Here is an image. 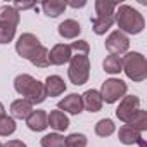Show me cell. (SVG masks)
<instances>
[{"label":"cell","instance_id":"1","mask_svg":"<svg viewBox=\"0 0 147 147\" xmlns=\"http://www.w3.org/2000/svg\"><path fill=\"white\" fill-rule=\"evenodd\" d=\"M14 88L19 95L26 97L28 102L31 104H42L47 97L45 92V85L38 80H35L30 75H19L14 80Z\"/></svg>","mask_w":147,"mask_h":147},{"label":"cell","instance_id":"2","mask_svg":"<svg viewBox=\"0 0 147 147\" xmlns=\"http://www.w3.org/2000/svg\"><path fill=\"white\" fill-rule=\"evenodd\" d=\"M114 21L118 23L121 33H130V35L140 33L145 26L142 14L130 5H119L116 14H114Z\"/></svg>","mask_w":147,"mask_h":147},{"label":"cell","instance_id":"3","mask_svg":"<svg viewBox=\"0 0 147 147\" xmlns=\"http://www.w3.org/2000/svg\"><path fill=\"white\" fill-rule=\"evenodd\" d=\"M123 71L133 82H144L147 78V61L138 52H128L123 59Z\"/></svg>","mask_w":147,"mask_h":147},{"label":"cell","instance_id":"4","mask_svg":"<svg viewBox=\"0 0 147 147\" xmlns=\"http://www.w3.org/2000/svg\"><path fill=\"white\" fill-rule=\"evenodd\" d=\"M67 76H69L73 85H76V87L78 85H85L88 82V76H90V61H88V55H85V54L71 55Z\"/></svg>","mask_w":147,"mask_h":147},{"label":"cell","instance_id":"5","mask_svg":"<svg viewBox=\"0 0 147 147\" xmlns=\"http://www.w3.org/2000/svg\"><path fill=\"white\" fill-rule=\"evenodd\" d=\"M100 97H102V102L106 100L107 104H113L116 100H119L121 97H125L126 94V83L123 80H118V78H109L102 83V88H100Z\"/></svg>","mask_w":147,"mask_h":147},{"label":"cell","instance_id":"6","mask_svg":"<svg viewBox=\"0 0 147 147\" xmlns=\"http://www.w3.org/2000/svg\"><path fill=\"white\" fill-rule=\"evenodd\" d=\"M40 47H42V43H40V40H38L33 33H23V35L19 36L18 43H16L18 54H19L23 59H28V61H30V57H31Z\"/></svg>","mask_w":147,"mask_h":147},{"label":"cell","instance_id":"7","mask_svg":"<svg viewBox=\"0 0 147 147\" xmlns=\"http://www.w3.org/2000/svg\"><path fill=\"white\" fill-rule=\"evenodd\" d=\"M128 47H130V40H128V36H126L125 33H121L119 30L113 31V33L106 38V49H107L111 54L119 55V54L126 52Z\"/></svg>","mask_w":147,"mask_h":147},{"label":"cell","instance_id":"8","mask_svg":"<svg viewBox=\"0 0 147 147\" xmlns=\"http://www.w3.org/2000/svg\"><path fill=\"white\" fill-rule=\"evenodd\" d=\"M138 109H140V100H138V97L128 95V97H123V100L119 102V106H118V109H116V116H118L121 121L128 123V119H130Z\"/></svg>","mask_w":147,"mask_h":147},{"label":"cell","instance_id":"9","mask_svg":"<svg viewBox=\"0 0 147 147\" xmlns=\"http://www.w3.org/2000/svg\"><path fill=\"white\" fill-rule=\"evenodd\" d=\"M71 45H66V43H57L52 47V50L49 52V61L50 64H55V66H62L66 62L71 61Z\"/></svg>","mask_w":147,"mask_h":147},{"label":"cell","instance_id":"10","mask_svg":"<svg viewBox=\"0 0 147 147\" xmlns=\"http://www.w3.org/2000/svg\"><path fill=\"white\" fill-rule=\"evenodd\" d=\"M57 107H59V111H66V113H71V114H80L82 109H83L82 95H78V94H69L67 97H64L62 100H59Z\"/></svg>","mask_w":147,"mask_h":147},{"label":"cell","instance_id":"11","mask_svg":"<svg viewBox=\"0 0 147 147\" xmlns=\"http://www.w3.org/2000/svg\"><path fill=\"white\" fill-rule=\"evenodd\" d=\"M43 85H45V92H47L49 97H57V95L64 94V90H66V83H64V80H62L61 76H57V75L49 76V78L45 80Z\"/></svg>","mask_w":147,"mask_h":147},{"label":"cell","instance_id":"12","mask_svg":"<svg viewBox=\"0 0 147 147\" xmlns=\"http://www.w3.org/2000/svg\"><path fill=\"white\" fill-rule=\"evenodd\" d=\"M26 125L33 131H43L49 126V123H47V113L45 111H33L26 118Z\"/></svg>","mask_w":147,"mask_h":147},{"label":"cell","instance_id":"13","mask_svg":"<svg viewBox=\"0 0 147 147\" xmlns=\"http://www.w3.org/2000/svg\"><path fill=\"white\" fill-rule=\"evenodd\" d=\"M82 100H83V107H87L90 113H97L102 109V97L97 90H87L82 95Z\"/></svg>","mask_w":147,"mask_h":147},{"label":"cell","instance_id":"14","mask_svg":"<svg viewBox=\"0 0 147 147\" xmlns=\"http://www.w3.org/2000/svg\"><path fill=\"white\" fill-rule=\"evenodd\" d=\"M11 113H12V116L18 118V119H26V118L33 113V104L28 102L26 99L14 100L12 106H11Z\"/></svg>","mask_w":147,"mask_h":147},{"label":"cell","instance_id":"15","mask_svg":"<svg viewBox=\"0 0 147 147\" xmlns=\"http://www.w3.org/2000/svg\"><path fill=\"white\" fill-rule=\"evenodd\" d=\"M82 33V26L75 19H66L59 24V35L62 38H76Z\"/></svg>","mask_w":147,"mask_h":147},{"label":"cell","instance_id":"16","mask_svg":"<svg viewBox=\"0 0 147 147\" xmlns=\"http://www.w3.org/2000/svg\"><path fill=\"white\" fill-rule=\"evenodd\" d=\"M47 123L50 125V128H54L55 131H64L69 126V119L62 111H52L47 116Z\"/></svg>","mask_w":147,"mask_h":147},{"label":"cell","instance_id":"17","mask_svg":"<svg viewBox=\"0 0 147 147\" xmlns=\"http://www.w3.org/2000/svg\"><path fill=\"white\" fill-rule=\"evenodd\" d=\"M118 138H119V142H121V144H125V145H131V144H140V142H142L140 131L133 130V128H131V126H128V125H125V126H121V128H119Z\"/></svg>","mask_w":147,"mask_h":147},{"label":"cell","instance_id":"18","mask_svg":"<svg viewBox=\"0 0 147 147\" xmlns=\"http://www.w3.org/2000/svg\"><path fill=\"white\" fill-rule=\"evenodd\" d=\"M64 9H66V2H61V0H50V2L42 4V11L49 18H57L59 14L64 12Z\"/></svg>","mask_w":147,"mask_h":147},{"label":"cell","instance_id":"19","mask_svg":"<svg viewBox=\"0 0 147 147\" xmlns=\"http://www.w3.org/2000/svg\"><path fill=\"white\" fill-rule=\"evenodd\" d=\"M104 71L109 73V75H116V73L123 71V62H121V55H116V54H111L104 59Z\"/></svg>","mask_w":147,"mask_h":147},{"label":"cell","instance_id":"20","mask_svg":"<svg viewBox=\"0 0 147 147\" xmlns=\"http://www.w3.org/2000/svg\"><path fill=\"white\" fill-rule=\"evenodd\" d=\"M0 21L7 23V24H11V26L16 28L19 24V12L12 5H4L2 11H0Z\"/></svg>","mask_w":147,"mask_h":147},{"label":"cell","instance_id":"21","mask_svg":"<svg viewBox=\"0 0 147 147\" xmlns=\"http://www.w3.org/2000/svg\"><path fill=\"white\" fill-rule=\"evenodd\" d=\"M126 125L131 126V128L137 130V131H144V130H147V113L142 111V109H138V111L128 119Z\"/></svg>","mask_w":147,"mask_h":147},{"label":"cell","instance_id":"22","mask_svg":"<svg viewBox=\"0 0 147 147\" xmlns=\"http://www.w3.org/2000/svg\"><path fill=\"white\" fill-rule=\"evenodd\" d=\"M114 24V16H106V18H94L92 19V26H94V31L97 35H104L111 26Z\"/></svg>","mask_w":147,"mask_h":147},{"label":"cell","instance_id":"23","mask_svg":"<svg viewBox=\"0 0 147 147\" xmlns=\"http://www.w3.org/2000/svg\"><path fill=\"white\" fill-rule=\"evenodd\" d=\"M118 7L116 2H109V0H97L95 2V11L99 18H106V16H114V9Z\"/></svg>","mask_w":147,"mask_h":147},{"label":"cell","instance_id":"24","mask_svg":"<svg viewBox=\"0 0 147 147\" xmlns=\"http://www.w3.org/2000/svg\"><path fill=\"white\" fill-rule=\"evenodd\" d=\"M30 61H31V64H35L36 67H47V66H50V61H49V50H47V47H40L31 57H30Z\"/></svg>","mask_w":147,"mask_h":147},{"label":"cell","instance_id":"25","mask_svg":"<svg viewBox=\"0 0 147 147\" xmlns=\"http://www.w3.org/2000/svg\"><path fill=\"white\" fill-rule=\"evenodd\" d=\"M95 133H97L99 137H109V135H113V133H114V123H113L111 119H107V118L100 119V121L95 125Z\"/></svg>","mask_w":147,"mask_h":147},{"label":"cell","instance_id":"26","mask_svg":"<svg viewBox=\"0 0 147 147\" xmlns=\"http://www.w3.org/2000/svg\"><path fill=\"white\" fill-rule=\"evenodd\" d=\"M64 147H87V137L83 133H71L64 138Z\"/></svg>","mask_w":147,"mask_h":147},{"label":"cell","instance_id":"27","mask_svg":"<svg viewBox=\"0 0 147 147\" xmlns=\"http://www.w3.org/2000/svg\"><path fill=\"white\" fill-rule=\"evenodd\" d=\"M42 147H64V137L59 133H49L42 138Z\"/></svg>","mask_w":147,"mask_h":147},{"label":"cell","instance_id":"28","mask_svg":"<svg viewBox=\"0 0 147 147\" xmlns=\"http://www.w3.org/2000/svg\"><path fill=\"white\" fill-rule=\"evenodd\" d=\"M16 131V121L9 116L0 118V135L2 137H9Z\"/></svg>","mask_w":147,"mask_h":147},{"label":"cell","instance_id":"29","mask_svg":"<svg viewBox=\"0 0 147 147\" xmlns=\"http://www.w3.org/2000/svg\"><path fill=\"white\" fill-rule=\"evenodd\" d=\"M14 35H16V28L14 26L0 21V43H9V42H12Z\"/></svg>","mask_w":147,"mask_h":147},{"label":"cell","instance_id":"30","mask_svg":"<svg viewBox=\"0 0 147 147\" xmlns=\"http://www.w3.org/2000/svg\"><path fill=\"white\" fill-rule=\"evenodd\" d=\"M71 50H76L78 54H88V50H90V47H88V43L85 42V40H78V42H73L71 43Z\"/></svg>","mask_w":147,"mask_h":147},{"label":"cell","instance_id":"31","mask_svg":"<svg viewBox=\"0 0 147 147\" xmlns=\"http://www.w3.org/2000/svg\"><path fill=\"white\" fill-rule=\"evenodd\" d=\"M12 7H14L16 11H18V9H23V11H24V9H31V7H35V4H31V2H26V4H24V2H16Z\"/></svg>","mask_w":147,"mask_h":147},{"label":"cell","instance_id":"32","mask_svg":"<svg viewBox=\"0 0 147 147\" xmlns=\"http://www.w3.org/2000/svg\"><path fill=\"white\" fill-rule=\"evenodd\" d=\"M2 147H28L24 142H21V140H9L7 144H4Z\"/></svg>","mask_w":147,"mask_h":147},{"label":"cell","instance_id":"33","mask_svg":"<svg viewBox=\"0 0 147 147\" xmlns=\"http://www.w3.org/2000/svg\"><path fill=\"white\" fill-rule=\"evenodd\" d=\"M87 2H83V0H82V2H69V5L71 7H83Z\"/></svg>","mask_w":147,"mask_h":147},{"label":"cell","instance_id":"34","mask_svg":"<svg viewBox=\"0 0 147 147\" xmlns=\"http://www.w3.org/2000/svg\"><path fill=\"white\" fill-rule=\"evenodd\" d=\"M5 116V107H4V104L0 102V118H4Z\"/></svg>","mask_w":147,"mask_h":147},{"label":"cell","instance_id":"35","mask_svg":"<svg viewBox=\"0 0 147 147\" xmlns=\"http://www.w3.org/2000/svg\"><path fill=\"white\" fill-rule=\"evenodd\" d=\"M0 147H2V144H0Z\"/></svg>","mask_w":147,"mask_h":147}]
</instances>
